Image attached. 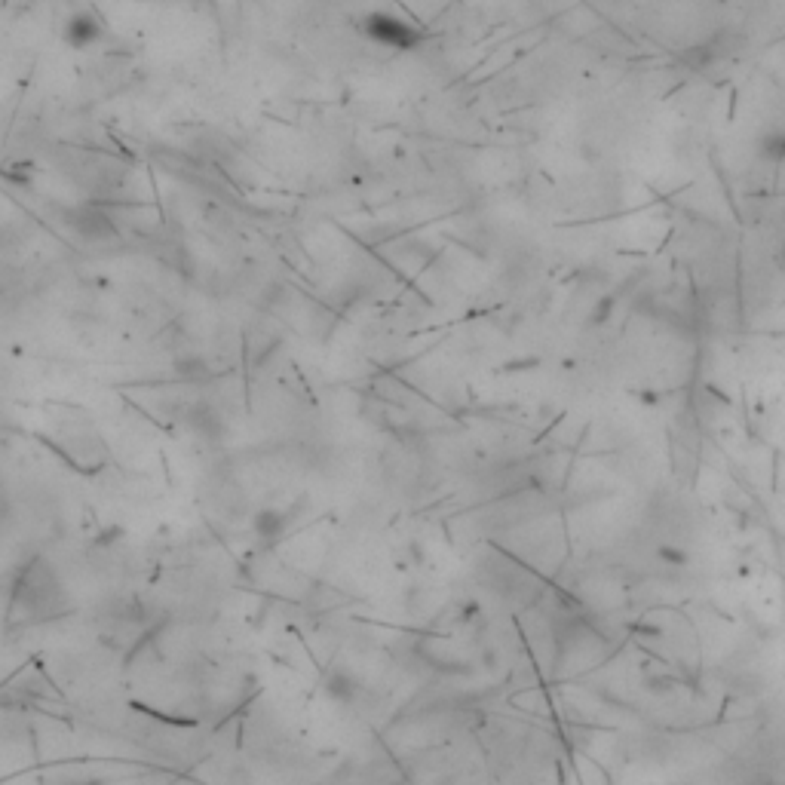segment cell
Wrapping results in <instances>:
<instances>
[{"label": "cell", "instance_id": "1", "mask_svg": "<svg viewBox=\"0 0 785 785\" xmlns=\"http://www.w3.org/2000/svg\"><path fill=\"white\" fill-rule=\"evenodd\" d=\"M65 608V592H62V583L56 580V574L50 571L46 562H34L25 574H22V583L19 589L13 592V602H10V611L28 623L34 620H53L59 617Z\"/></svg>", "mask_w": 785, "mask_h": 785}, {"label": "cell", "instance_id": "2", "mask_svg": "<svg viewBox=\"0 0 785 785\" xmlns=\"http://www.w3.org/2000/svg\"><path fill=\"white\" fill-rule=\"evenodd\" d=\"M359 28L372 43L384 46V50H396V53L418 50L424 43V31L418 25H411L408 19L387 13V10H375V13L362 16Z\"/></svg>", "mask_w": 785, "mask_h": 785}, {"label": "cell", "instance_id": "3", "mask_svg": "<svg viewBox=\"0 0 785 785\" xmlns=\"http://www.w3.org/2000/svg\"><path fill=\"white\" fill-rule=\"evenodd\" d=\"M743 46V37L730 31V28H718L715 34L703 37L700 43H690L687 50L681 53V62L690 68V71H709V68H718L721 62H727L730 56H736V50Z\"/></svg>", "mask_w": 785, "mask_h": 785}, {"label": "cell", "instance_id": "4", "mask_svg": "<svg viewBox=\"0 0 785 785\" xmlns=\"http://www.w3.org/2000/svg\"><path fill=\"white\" fill-rule=\"evenodd\" d=\"M65 224L83 243H108V240L117 237L111 218L99 209H92V206H77V209L65 212Z\"/></svg>", "mask_w": 785, "mask_h": 785}, {"label": "cell", "instance_id": "5", "mask_svg": "<svg viewBox=\"0 0 785 785\" xmlns=\"http://www.w3.org/2000/svg\"><path fill=\"white\" fill-rule=\"evenodd\" d=\"M105 22L96 16V13H89V10H80L74 13L68 22H65V31H62V40L71 46V50H92L102 37H105Z\"/></svg>", "mask_w": 785, "mask_h": 785}, {"label": "cell", "instance_id": "6", "mask_svg": "<svg viewBox=\"0 0 785 785\" xmlns=\"http://www.w3.org/2000/svg\"><path fill=\"white\" fill-rule=\"evenodd\" d=\"M255 531H258L261 540H270V543L280 540L283 531H286V513L283 510H261L255 516Z\"/></svg>", "mask_w": 785, "mask_h": 785}, {"label": "cell", "instance_id": "7", "mask_svg": "<svg viewBox=\"0 0 785 785\" xmlns=\"http://www.w3.org/2000/svg\"><path fill=\"white\" fill-rule=\"evenodd\" d=\"M329 697L332 700H338V703H353L356 700V681L350 678V675H344V672H335L332 678H329Z\"/></svg>", "mask_w": 785, "mask_h": 785}, {"label": "cell", "instance_id": "8", "mask_svg": "<svg viewBox=\"0 0 785 785\" xmlns=\"http://www.w3.org/2000/svg\"><path fill=\"white\" fill-rule=\"evenodd\" d=\"M761 157L773 160V163H785V129L770 132L761 142Z\"/></svg>", "mask_w": 785, "mask_h": 785}, {"label": "cell", "instance_id": "9", "mask_svg": "<svg viewBox=\"0 0 785 785\" xmlns=\"http://www.w3.org/2000/svg\"><path fill=\"white\" fill-rule=\"evenodd\" d=\"M782 264H785V249H782Z\"/></svg>", "mask_w": 785, "mask_h": 785}]
</instances>
